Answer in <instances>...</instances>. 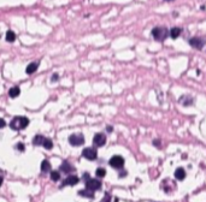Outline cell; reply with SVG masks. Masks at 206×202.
Here are the masks:
<instances>
[{"label":"cell","mask_w":206,"mask_h":202,"mask_svg":"<svg viewBox=\"0 0 206 202\" xmlns=\"http://www.w3.org/2000/svg\"><path fill=\"white\" fill-rule=\"evenodd\" d=\"M28 125H29V119L25 117H16L10 123V126L13 130H22V129H25Z\"/></svg>","instance_id":"cell-1"},{"label":"cell","mask_w":206,"mask_h":202,"mask_svg":"<svg viewBox=\"0 0 206 202\" xmlns=\"http://www.w3.org/2000/svg\"><path fill=\"white\" fill-rule=\"evenodd\" d=\"M152 36L156 41H164L168 36V29L165 26H156L152 29Z\"/></svg>","instance_id":"cell-2"},{"label":"cell","mask_w":206,"mask_h":202,"mask_svg":"<svg viewBox=\"0 0 206 202\" xmlns=\"http://www.w3.org/2000/svg\"><path fill=\"white\" fill-rule=\"evenodd\" d=\"M69 143L74 147H78V146H82L84 143V137L82 134H72L70 137H69Z\"/></svg>","instance_id":"cell-3"},{"label":"cell","mask_w":206,"mask_h":202,"mask_svg":"<svg viewBox=\"0 0 206 202\" xmlns=\"http://www.w3.org/2000/svg\"><path fill=\"white\" fill-rule=\"evenodd\" d=\"M110 165H111V167L117 168V170L122 168L124 166V159L121 155H114L110 159Z\"/></svg>","instance_id":"cell-4"},{"label":"cell","mask_w":206,"mask_h":202,"mask_svg":"<svg viewBox=\"0 0 206 202\" xmlns=\"http://www.w3.org/2000/svg\"><path fill=\"white\" fill-rule=\"evenodd\" d=\"M82 155L87 159V160H95L97 158H98V153H97V151L95 149H93V148H84L83 151H82Z\"/></svg>","instance_id":"cell-5"},{"label":"cell","mask_w":206,"mask_h":202,"mask_svg":"<svg viewBox=\"0 0 206 202\" xmlns=\"http://www.w3.org/2000/svg\"><path fill=\"white\" fill-rule=\"evenodd\" d=\"M86 187L88 188V189H91V190H93V191H95V190H99L100 188H101V182L99 181V179H88V181H86Z\"/></svg>","instance_id":"cell-6"},{"label":"cell","mask_w":206,"mask_h":202,"mask_svg":"<svg viewBox=\"0 0 206 202\" xmlns=\"http://www.w3.org/2000/svg\"><path fill=\"white\" fill-rule=\"evenodd\" d=\"M93 143H94V146H97V147H103L104 144L106 143V136L104 134H97V135H94Z\"/></svg>","instance_id":"cell-7"},{"label":"cell","mask_w":206,"mask_h":202,"mask_svg":"<svg viewBox=\"0 0 206 202\" xmlns=\"http://www.w3.org/2000/svg\"><path fill=\"white\" fill-rule=\"evenodd\" d=\"M189 45L196 49H202L204 48V45H205V41L200 37H193L189 40Z\"/></svg>","instance_id":"cell-8"},{"label":"cell","mask_w":206,"mask_h":202,"mask_svg":"<svg viewBox=\"0 0 206 202\" xmlns=\"http://www.w3.org/2000/svg\"><path fill=\"white\" fill-rule=\"evenodd\" d=\"M78 182H80V178H78L77 176H69V177L64 181L63 185H76Z\"/></svg>","instance_id":"cell-9"},{"label":"cell","mask_w":206,"mask_h":202,"mask_svg":"<svg viewBox=\"0 0 206 202\" xmlns=\"http://www.w3.org/2000/svg\"><path fill=\"white\" fill-rule=\"evenodd\" d=\"M175 178L176 179H179V181H183L186 178V171L183 168H177L175 171Z\"/></svg>","instance_id":"cell-10"},{"label":"cell","mask_w":206,"mask_h":202,"mask_svg":"<svg viewBox=\"0 0 206 202\" xmlns=\"http://www.w3.org/2000/svg\"><path fill=\"white\" fill-rule=\"evenodd\" d=\"M38 68H39V64H38V63H32V64H29V65L27 66L25 72H27L28 75H32V73H34V72L38 70Z\"/></svg>","instance_id":"cell-11"},{"label":"cell","mask_w":206,"mask_h":202,"mask_svg":"<svg viewBox=\"0 0 206 202\" xmlns=\"http://www.w3.org/2000/svg\"><path fill=\"white\" fill-rule=\"evenodd\" d=\"M61 170H62L63 172L68 173V172L74 171V167H72V165H71V164H69L68 161H64V162L62 164V166H61Z\"/></svg>","instance_id":"cell-12"},{"label":"cell","mask_w":206,"mask_h":202,"mask_svg":"<svg viewBox=\"0 0 206 202\" xmlns=\"http://www.w3.org/2000/svg\"><path fill=\"white\" fill-rule=\"evenodd\" d=\"M81 196H84V197H89V198H94V191L91 190V189H86V190H82L78 192Z\"/></svg>","instance_id":"cell-13"},{"label":"cell","mask_w":206,"mask_h":202,"mask_svg":"<svg viewBox=\"0 0 206 202\" xmlns=\"http://www.w3.org/2000/svg\"><path fill=\"white\" fill-rule=\"evenodd\" d=\"M181 35V29L180 28H172L170 30V36L171 39H177Z\"/></svg>","instance_id":"cell-14"},{"label":"cell","mask_w":206,"mask_h":202,"mask_svg":"<svg viewBox=\"0 0 206 202\" xmlns=\"http://www.w3.org/2000/svg\"><path fill=\"white\" fill-rule=\"evenodd\" d=\"M44 142H45V137L42 135H36L33 140V143L35 146H41V144H44Z\"/></svg>","instance_id":"cell-15"},{"label":"cell","mask_w":206,"mask_h":202,"mask_svg":"<svg viewBox=\"0 0 206 202\" xmlns=\"http://www.w3.org/2000/svg\"><path fill=\"white\" fill-rule=\"evenodd\" d=\"M19 94H21V89L18 88V87H13V88H11V89L9 90L10 98H17Z\"/></svg>","instance_id":"cell-16"},{"label":"cell","mask_w":206,"mask_h":202,"mask_svg":"<svg viewBox=\"0 0 206 202\" xmlns=\"http://www.w3.org/2000/svg\"><path fill=\"white\" fill-rule=\"evenodd\" d=\"M51 170V164L48 162V160H44L41 162V171L42 172H48Z\"/></svg>","instance_id":"cell-17"},{"label":"cell","mask_w":206,"mask_h":202,"mask_svg":"<svg viewBox=\"0 0 206 202\" xmlns=\"http://www.w3.org/2000/svg\"><path fill=\"white\" fill-rule=\"evenodd\" d=\"M16 40V34L12 32V30H9L7 33H6V41H9V42H13Z\"/></svg>","instance_id":"cell-18"},{"label":"cell","mask_w":206,"mask_h":202,"mask_svg":"<svg viewBox=\"0 0 206 202\" xmlns=\"http://www.w3.org/2000/svg\"><path fill=\"white\" fill-rule=\"evenodd\" d=\"M51 179H52L53 182L59 181V179H61V175H59V172H58V171H53V172H51Z\"/></svg>","instance_id":"cell-19"},{"label":"cell","mask_w":206,"mask_h":202,"mask_svg":"<svg viewBox=\"0 0 206 202\" xmlns=\"http://www.w3.org/2000/svg\"><path fill=\"white\" fill-rule=\"evenodd\" d=\"M95 175H97V177L103 178V177H105V175H106V170H104V168H98L97 172H95Z\"/></svg>","instance_id":"cell-20"},{"label":"cell","mask_w":206,"mask_h":202,"mask_svg":"<svg viewBox=\"0 0 206 202\" xmlns=\"http://www.w3.org/2000/svg\"><path fill=\"white\" fill-rule=\"evenodd\" d=\"M44 147H45L46 149H52V147H53V143H52V141H51V140H48V138H45Z\"/></svg>","instance_id":"cell-21"},{"label":"cell","mask_w":206,"mask_h":202,"mask_svg":"<svg viewBox=\"0 0 206 202\" xmlns=\"http://www.w3.org/2000/svg\"><path fill=\"white\" fill-rule=\"evenodd\" d=\"M16 147H17V149H18V151H21V152H24V149H25V148H24V144H23V143H18Z\"/></svg>","instance_id":"cell-22"},{"label":"cell","mask_w":206,"mask_h":202,"mask_svg":"<svg viewBox=\"0 0 206 202\" xmlns=\"http://www.w3.org/2000/svg\"><path fill=\"white\" fill-rule=\"evenodd\" d=\"M58 78H59V76H58V73H54V75L52 76V82H54V81H57Z\"/></svg>","instance_id":"cell-23"},{"label":"cell","mask_w":206,"mask_h":202,"mask_svg":"<svg viewBox=\"0 0 206 202\" xmlns=\"http://www.w3.org/2000/svg\"><path fill=\"white\" fill-rule=\"evenodd\" d=\"M153 144H156V146H160V142H159V140H156V141H153Z\"/></svg>","instance_id":"cell-24"},{"label":"cell","mask_w":206,"mask_h":202,"mask_svg":"<svg viewBox=\"0 0 206 202\" xmlns=\"http://www.w3.org/2000/svg\"><path fill=\"white\" fill-rule=\"evenodd\" d=\"M109 197H110V196H109V195H105V197H104V198H103V201H109V200H110V198H109Z\"/></svg>","instance_id":"cell-25"},{"label":"cell","mask_w":206,"mask_h":202,"mask_svg":"<svg viewBox=\"0 0 206 202\" xmlns=\"http://www.w3.org/2000/svg\"><path fill=\"white\" fill-rule=\"evenodd\" d=\"M120 176H121V177H123V176H127V171H126V172H124V171H123V172H121V175H120Z\"/></svg>","instance_id":"cell-26"},{"label":"cell","mask_w":206,"mask_h":202,"mask_svg":"<svg viewBox=\"0 0 206 202\" xmlns=\"http://www.w3.org/2000/svg\"><path fill=\"white\" fill-rule=\"evenodd\" d=\"M0 122H1V128H4V126H5V120H4V119H1Z\"/></svg>","instance_id":"cell-27"},{"label":"cell","mask_w":206,"mask_h":202,"mask_svg":"<svg viewBox=\"0 0 206 202\" xmlns=\"http://www.w3.org/2000/svg\"><path fill=\"white\" fill-rule=\"evenodd\" d=\"M112 130H113L112 126H107V131H109V132H112Z\"/></svg>","instance_id":"cell-28"},{"label":"cell","mask_w":206,"mask_h":202,"mask_svg":"<svg viewBox=\"0 0 206 202\" xmlns=\"http://www.w3.org/2000/svg\"><path fill=\"white\" fill-rule=\"evenodd\" d=\"M165 1H172V0H165Z\"/></svg>","instance_id":"cell-29"}]
</instances>
